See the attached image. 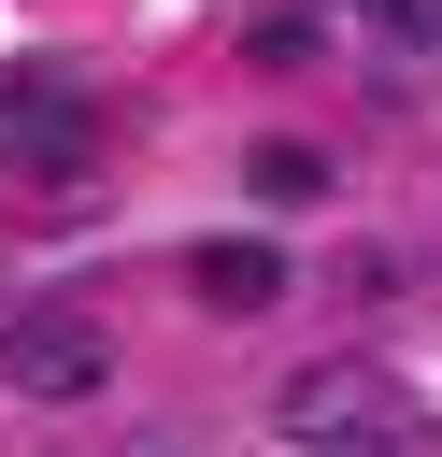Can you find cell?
<instances>
[{
    "label": "cell",
    "mask_w": 442,
    "mask_h": 457,
    "mask_svg": "<svg viewBox=\"0 0 442 457\" xmlns=\"http://www.w3.org/2000/svg\"><path fill=\"white\" fill-rule=\"evenodd\" d=\"M271 428H285L299 457H428V414H413L371 357H314V371H285Z\"/></svg>",
    "instance_id": "obj_1"
},
{
    "label": "cell",
    "mask_w": 442,
    "mask_h": 457,
    "mask_svg": "<svg viewBox=\"0 0 442 457\" xmlns=\"http://www.w3.org/2000/svg\"><path fill=\"white\" fill-rule=\"evenodd\" d=\"M0 157H14L29 186H71V171L100 157V100H86L71 71H14V86H0Z\"/></svg>",
    "instance_id": "obj_2"
},
{
    "label": "cell",
    "mask_w": 442,
    "mask_h": 457,
    "mask_svg": "<svg viewBox=\"0 0 442 457\" xmlns=\"http://www.w3.org/2000/svg\"><path fill=\"white\" fill-rule=\"evenodd\" d=\"M0 371H14L29 400H86V386L114 371V328H100L86 300H43V314H14V328H0Z\"/></svg>",
    "instance_id": "obj_3"
},
{
    "label": "cell",
    "mask_w": 442,
    "mask_h": 457,
    "mask_svg": "<svg viewBox=\"0 0 442 457\" xmlns=\"http://www.w3.org/2000/svg\"><path fill=\"white\" fill-rule=\"evenodd\" d=\"M185 286H200L214 314H271V300H285V257H271V243H200Z\"/></svg>",
    "instance_id": "obj_4"
},
{
    "label": "cell",
    "mask_w": 442,
    "mask_h": 457,
    "mask_svg": "<svg viewBox=\"0 0 442 457\" xmlns=\"http://www.w3.org/2000/svg\"><path fill=\"white\" fill-rule=\"evenodd\" d=\"M257 186H271V200H314L328 157H314V143H257Z\"/></svg>",
    "instance_id": "obj_5"
}]
</instances>
